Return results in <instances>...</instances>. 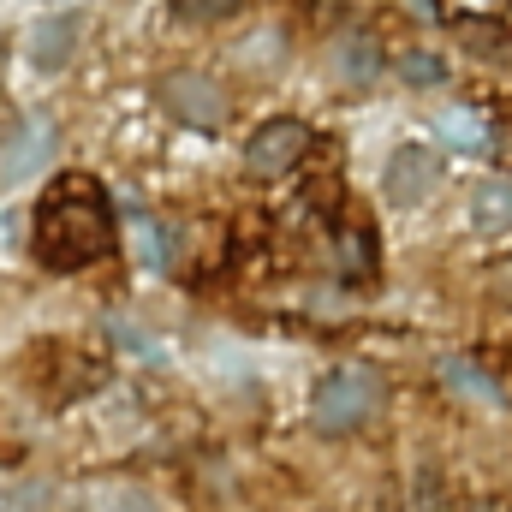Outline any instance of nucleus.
<instances>
[{"mask_svg":"<svg viewBox=\"0 0 512 512\" xmlns=\"http://www.w3.org/2000/svg\"><path fill=\"white\" fill-rule=\"evenodd\" d=\"M120 221H114V197L96 173H54L36 197L30 215V251L54 274H78L90 262L114 251Z\"/></svg>","mask_w":512,"mask_h":512,"instance_id":"1","label":"nucleus"},{"mask_svg":"<svg viewBox=\"0 0 512 512\" xmlns=\"http://www.w3.org/2000/svg\"><path fill=\"white\" fill-rule=\"evenodd\" d=\"M108 334H114L126 352H143V358H155V340H149L143 328H131V322H108Z\"/></svg>","mask_w":512,"mask_h":512,"instance_id":"17","label":"nucleus"},{"mask_svg":"<svg viewBox=\"0 0 512 512\" xmlns=\"http://www.w3.org/2000/svg\"><path fill=\"white\" fill-rule=\"evenodd\" d=\"M78 42H84V12H48V18L30 24L24 54H30L36 72H66L72 54H78Z\"/></svg>","mask_w":512,"mask_h":512,"instance_id":"6","label":"nucleus"},{"mask_svg":"<svg viewBox=\"0 0 512 512\" xmlns=\"http://www.w3.org/2000/svg\"><path fill=\"white\" fill-rule=\"evenodd\" d=\"M155 96H161V108H167L185 131H221L233 120V96H227L209 72H167V78L155 84Z\"/></svg>","mask_w":512,"mask_h":512,"instance_id":"3","label":"nucleus"},{"mask_svg":"<svg viewBox=\"0 0 512 512\" xmlns=\"http://www.w3.org/2000/svg\"><path fill=\"white\" fill-rule=\"evenodd\" d=\"M435 131H441V137H447L453 149H477V155H483V149L495 143V137H489V120H483L477 108H447V114L435 120Z\"/></svg>","mask_w":512,"mask_h":512,"instance_id":"12","label":"nucleus"},{"mask_svg":"<svg viewBox=\"0 0 512 512\" xmlns=\"http://www.w3.org/2000/svg\"><path fill=\"white\" fill-rule=\"evenodd\" d=\"M411 507H417V512H453L447 483H441V471H435V465H423V471H417V495H411Z\"/></svg>","mask_w":512,"mask_h":512,"instance_id":"16","label":"nucleus"},{"mask_svg":"<svg viewBox=\"0 0 512 512\" xmlns=\"http://www.w3.org/2000/svg\"><path fill=\"white\" fill-rule=\"evenodd\" d=\"M334 72L346 78V84H376V72H382V48H376V36H364V30H346L340 42H334Z\"/></svg>","mask_w":512,"mask_h":512,"instance_id":"9","label":"nucleus"},{"mask_svg":"<svg viewBox=\"0 0 512 512\" xmlns=\"http://www.w3.org/2000/svg\"><path fill=\"white\" fill-rule=\"evenodd\" d=\"M459 42L489 66H512V24H501V18H483V12L459 18Z\"/></svg>","mask_w":512,"mask_h":512,"instance_id":"10","label":"nucleus"},{"mask_svg":"<svg viewBox=\"0 0 512 512\" xmlns=\"http://www.w3.org/2000/svg\"><path fill=\"white\" fill-rule=\"evenodd\" d=\"M54 120L48 114H30L24 126L6 137V149H0V185H18V179H30V173H42V161L54 155Z\"/></svg>","mask_w":512,"mask_h":512,"instance_id":"7","label":"nucleus"},{"mask_svg":"<svg viewBox=\"0 0 512 512\" xmlns=\"http://www.w3.org/2000/svg\"><path fill=\"white\" fill-rule=\"evenodd\" d=\"M382 191H387L393 209L429 203V197L441 191V155L423 149V143H399V149L387 155V167H382Z\"/></svg>","mask_w":512,"mask_h":512,"instance_id":"5","label":"nucleus"},{"mask_svg":"<svg viewBox=\"0 0 512 512\" xmlns=\"http://www.w3.org/2000/svg\"><path fill=\"white\" fill-rule=\"evenodd\" d=\"M382 411V376L364 364H340L310 387V423L322 435H352Z\"/></svg>","mask_w":512,"mask_h":512,"instance_id":"2","label":"nucleus"},{"mask_svg":"<svg viewBox=\"0 0 512 512\" xmlns=\"http://www.w3.org/2000/svg\"><path fill=\"white\" fill-rule=\"evenodd\" d=\"M465 221H471L477 233H512V179H507V173H495V179H477V185H471Z\"/></svg>","mask_w":512,"mask_h":512,"instance_id":"8","label":"nucleus"},{"mask_svg":"<svg viewBox=\"0 0 512 512\" xmlns=\"http://www.w3.org/2000/svg\"><path fill=\"white\" fill-rule=\"evenodd\" d=\"M179 24H227L245 0H167Z\"/></svg>","mask_w":512,"mask_h":512,"instance_id":"15","label":"nucleus"},{"mask_svg":"<svg viewBox=\"0 0 512 512\" xmlns=\"http://www.w3.org/2000/svg\"><path fill=\"white\" fill-rule=\"evenodd\" d=\"M417 6H423V12H429V0H417Z\"/></svg>","mask_w":512,"mask_h":512,"instance_id":"20","label":"nucleus"},{"mask_svg":"<svg viewBox=\"0 0 512 512\" xmlns=\"http://www.w3.org/2000/svg\"><path fill=\"white\" fill-rule=\"evenodd\" d=\"M441 382L459 387L465 399H477V405H501V387L483 376V364H471V358H441Z\"/></svg>","mask_w":512,"mask_h":512,"instance_id":"13","label":"nucleus"},{"mask_svg":"<svg viewBox=\"0 0 512 512\" xmlns=\"http://www.w3.org/2000/svg\"><path fill=\"white\" fill-rule=\"evenodd\" d=\"M304 155H310V126L292 120V114L262 120V126L245 137V167H251L256 179H280V173H292Z\"/></svg>","mask_w":512,"mask_h":512,"instance_id":"4","label":"nucleus"},{"mask_svg":"<svg viewBox=\"0 0 512 512\" xmlns=\"http://www.w3.org/2000/svg\"><path fill=\"white\" fill-rule=\"evenodd\" d=\"M131 239H137V262H143L149 274H161V268L173 262V233H167L161 221H149V215H137V227H131Z\"/></svg>","mask_w":512,"mask_h":512,"instance_id":"14","label":"nucleus"},{"mask_svg":"<svg viewBox=\"0 0 512 512\" xmlns=\"http://www.w3.org/2000/svg\"><path fill=\"white\" fill-rule=\"evenodd\" d=\"M477 512H507V507H495V501H489V507H477Z\"/></svg>","mask_w":512,"mask_h":512,"instance_id":"19","label":"nucleus"},{"mask_svg":"<svg viewBox=\"0 0 512 512\" xmlns=\"http://www.w3.org/2000/svg\"><path fill=\"white\" fill-rule=\"evenodd\" d=\"M298 6H304V12H328L334 0H298Z\"/></svg>","mask_w":512,"mask_h":512,"instance_id":"18","label":"nucleus"},{"mask_svg":"<svg viewBox=\"0 0 512 512\" xmlns=\"http://www.w3.org/2000/svg\"><path fill=\"white\" fill-rule=\"evenodd\" d=\"M393 72H399L405 90H441V84H447V60H441L435 48H405V54L393 60Z\"/></svg>","mask_w":512,"mask_h":512,"instance_id":"11","label":"nucleus"}]
</instances>
